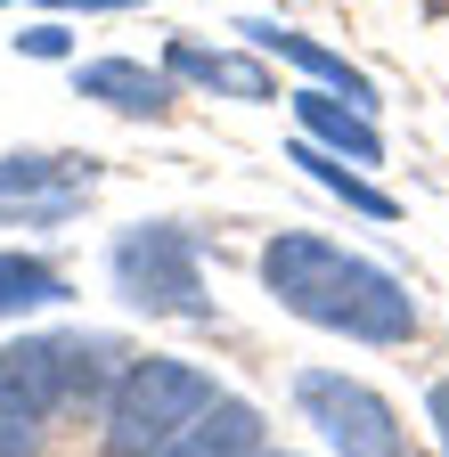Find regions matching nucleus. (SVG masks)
Segmentation results:
<instances>
[{
    "mask_svg": "<svg viewBox=\"0 0 449 457\" xmlns=\"http://www.w3.org/2000/svg\"><path fill=\"white\" fill-rule=\"evenodd\" d=\"M262 286L278 295V311H295L303 327L352 335V343H409L417 335V295L392 270H376L368 253H344L335 237L287 228L262 245Z\"/></svg>",
    "mask_w": 449,
    "mask_h": 457,
    "instance_id": "1",
    "label": "nucleus"
},
{
    "mask_svg": "<svg viewBox=\"0 0 449 457\" xmlns=\"http://www.w3.org/2000/svg\"><path fill=\"white\" fill-rule=\"evenodd\" d=\"M123 352L106 335H17L0 343V457H25L33 433L74 409V400H90L98 384H115Z\"/></svg>",
    "mask_w": 449,
    "mask_h": 457,
    "instance_id": "2",
    "label": "nucleus"
},
{
    "mask_svg": "<svg viewBox=\"0 0 449 457\" xmlns=\"http://www.w3.org/2000/svg\"><path fill=\"white\" fill-rule=\"evenodd\" d=\"M212 400H220V384L204 368L147 352V360H131L115 384H106V425H98V441H106V457H163V449L212 409Z\"/></svg>",
    "mask_w": 449,
    "mask_h": 457,
    "instance_id": "3",
    "label": "nucleus"
},
{
    "mask_svg": "<svg viewBox=\"0 0 449 457\" xmlns=\"http://www.w3.org/2000/svg\"><path fill=\"white\" fill-rule=\"evenodd\" d=\"M115 270V295L147 319H212V295H204V253L180 220H139L115 237L106 253Z\"/></svg>",
    "mask_w": 449,
    "mask_h": 457,
    "instance_id": "4",
    "label": "nucleus"
},
{
    "mask_svg": "<svg viewBox=\"0 0 449 457\" xmlns=\"http://www.w3.org/2000/svg\"><path fill=\"white\" fill-rule=\"evenodd\" d=\"M295 400H303V417L319 425V441L335 457H409V425L376 384H360L344 368H303Z\"/></svg>",
    "mask_w": 449,
    "mask_h": 457,
    "instance_id": "5",
    "label": "nucleus"
},
{
    "mask_svg": "<svg viewBox=\"0 0 449 457\" xmlns=\"http://www.w3.org/2000/svg\"><path fill=\"white\" fill-rule=\"evenodd\" d=\"M237 33H245L254 49H270V57H287V66H303V74H311L319 90H335V98H352V106H368V114H376V82H368V74L352 66L344 49H327V41L295 33V25H262V17H245Z\"/></svg>",
    "mask_w": 449,
    "mask_h": 457,
    "instance_id": "6",
    "label": "nucleus"
},
{
    "mask_svg": "<svg viewBox=\"0 0 449 457\" xmlns=\"http://www.w3.org/2000/svg\"><path fill=\"white\" fill-rule=\"evenodd\" d=\"M295 106V123H303V139L311 147H327V155H344V163H384V131H376V114L368 106H352V98H335V90H295L287 98Z\"/></svg>",
    "mask_w": 449,
    "mask_h": 457,
    "instance_id": "7",
    "label": "nucleus"
},
{
    "mask_svg": "<svg viewBox=\"0 0 449 457\" xmlns=\"http://www.w3.org/2000/svg\"><path fill=\"white\" fill-rule=\"evenodd\" d=\"M74 90L98 98V106H115V114H131V123H163V114L180 106V98H172V74L139 66V57H98V66L74 74Z\"/></svg>",
    "mask_w": 449,
    "mask_h": 457,
    "instance_id": "8",
    "label": "nucleus"
},
{
    "mask_svg": "<svg viewBox=\"0 0 449 457\" xmlns=\"http://www.w3.org/2000/svg\"><path fill=\"white\" fill-rule=\"evenodd\" d=\"M163 74H172V82H196V90H220V98H245V106L278 98L270 66L229 57V49H196V41H172V49H163Z\"/></svg>",
    "mask_w": 449,
    "mask_h": 457,
    "instance_id": "9",
    "label": "nucleus"
},
{
    "mask_svg": "<svg viewBox=\"0 0 449 457\" xmlns=\"http://www.w3.org/2000/svg\"><path fill=\"white\" fill-rule=\"evenodd\" d=\"M254 449H262V409L220 392V400H212V409H204L172 449H163V457H254Z\"/></svg>",
    "mask_w": 449,
    "mask_h": 457,
    "instance_id": "10",
    "label": "nucleus"
},
{
    "mask_svg": "<svg viewBox=\"0 0 449 457\" xmlns=\"http://www.w3.org/2000/svg\"><path fill=\"white\" fill-rule=\"evenodd\" d=\"M295 163L311 171V180L327 188V196H344L352 212H368V220H401V204H392L376 180H368V171L360 163H344V155H327V147H311V139H295Z\"/></svg>",
    "mask_w": 449,
    "mask_h": 457,
    "instance_id": "11",
    "label": "nucleus"
},
{
    "mask_svg": "<svg viewBox=\"0 0 449 457\" xmlns=\"http://www.w3.org/2000/svg\"><path fill=\"white\" fill-rule=\"evenodd\" d=\"M58 303H66V278L41 253H0V319H33V311H58Z\"/></svg>",
    "mask_w": 449,
    "mask_h": 457,
    "instance_id": "12",
    "label": "nucleus"
},
{
    "mask_svg": "<svg viewBox=\"0 0 449 457\" xmlns=\"http://www.w3.org/2000/svg\"><path fill=\"white\" fill-rule=\"evenodd\" d=\"M25 188H74L66 155H0V196H25Z\"/></svg>",
    "mask_w": 449,
    "mask_h": 457,
    "instance_id": "13",
    "label": "nucleus"
},
{
    "mask_svg": "<svg viewBox=\"0 0 449 457\" xmlns=\"http://www.w3.org/2000/svg\"><path fill=\"white\" fill-rule=\"evenodd\" d=\"M17 49L25 57H66V25H33V33H17Z\"/></svg>",
    "mask_w": 449,
    "mask_h": 457,
    "instance_id": "14",
    "label": "nucleus"
},
{
    "mask_svg": "<svg viewBox=\"0 0 449 457\" xmlns=\"http://www.w3.org/2000/svg\"><path fill=\"white\" fill-rule=\"evenodd\" d=\"M425 417H433V441H441V457H449V376H433V392H425Z\"/></svg>",
    "mask_w": 449,
    "mask_h": 457,
    "instance_id": "15",
    "label": "nucleus"
},
{
    "mask_svg": "<svg viewBox=\"0 0 449 457\" xmlns=\"http://www.w3.org/2000/svg\"><path fill=\"white\" fill-rule=\"evenodd\" d=\"M41 9H139V0H41Z\"/></svg>",
    "mask_w": 449,
    "mask_h": 457,
    "instance_id": "16",
    "label": "nucleus"
},
{
    "mask_svg": "<svg viewBox=\"0 0 449 457\" xmlns=\"http://www.w3.org/2000/svg\"><path fill=\"white\" fill-rule=\"evenodd\" d=\"M425 9H433V17H449V0H425Z\"/></svg>",
    "mask_w": 449,
    "mask_h": 457,
    "instance_id": "17",
    "label": "nucleus"
},
{
    "mask_svg": "<svg viewBox=\"0 0 449 457\" xmlns=\"http://www.w3.org/2000/svg\"><path fill=\"white\" fill-rule=\"evenodd\" d=\"M254 457H270V449H254ZM278 457H287V449H278Z\"/></svg>",
    "mask_w": 449,
    "mask_h": 457,
    "instance_id": "18",
    "label": "nucleus"
}]
</instances>
